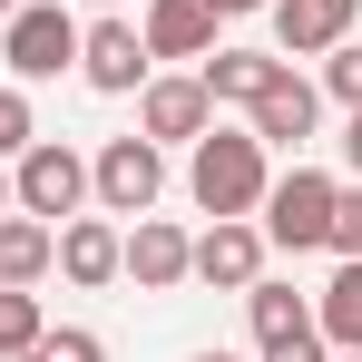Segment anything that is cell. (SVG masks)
I'll return each mask as SVG.
<instances>
[{
	"label": "cell",
	"instance_id": "9c48e42d",
	"mask_svg": "<svg viewBox=\"0 0 362 362\" xmlns=\"http://www.w3.org/2000/svg\"><path fill=\"white\" fill-rule=\"evenodd\" d=\"M147 40H137V20H98V30H78V78L98 88V98H127V88H147Z\"/></svg>",
	"mask_w": 362,
	"mask_h": 362
},
{
	"label": "cell",
	"instance_id": "6da1fadb",
	"mask_svg": "<svg viewBox=\"0 0 362 362\" xmlns=\"http://www.w3.org/2000/svg\"><path fill=\"white\" fill-rule=\"evenodd\" d=\"M264 186H274V167H264V137H255V127H206V137H196L186 196H196L206 216H255Z\"/></svg>",
	"mask_w": 362,
	"mask_h": 362
},
{
	"label": "cell",
	"instance_id": "d6986e66",
	"mask_svg": "<svg viewBox=\"0 0 362 362\" xmlns=\"http://www.w3.org/2000/svg\"><path fill=\"white\" fill-rule=\"evenodd\" d=\"M30 137H40V118H30V88H20V78H0V157H20Z\"/></svg>",
	"mask_w": 362,
	"mask_h": 362
},
{
	"label": "cell",
	"instance_id": "7402d4cb",
	"mask_svg": "<svg viewBox=\"0 0 362 362\" xmlns=\"http://www.w3.org/2000/svg\"><path fill=\"white\" fill-rule=\"evenodd\" d=\"M264 362H333V353H323V333H294V343H264Z\"/></svg>",
	"mask_w": 362,
	"mask_h": 362
},
{
	"label": "cell",
	"instance_id": "30bf717a",
	"mask_svg": "<svg viewBox=\"0 0 362 362\" xmlns=\"http://www.w3.org/2000/svg\"><path fill=\"white\" fill-rule=\"evenodd\" d=\"M362 20V0H274V59H323L343 49Z\"/></svg>",
	"mask_w": 362,
	"mask_h": 362
},
{
	"label": "cell",
	"instance_id": "e0dca14e",
	"mask_svg": "<svg viewBox=\"0 0 362 362\" xmlns=\"http://www.w3.org/2000/svg\"><path fill=\"white\" fill-rule=\"evenodd\" d=\"M49 245H59V226H40V216H0V284H40L49 274Z\"/></svg>",
	"mask_w": 362,
	"mask_h": 362
},
{
	"label": "cell",
	"instance_id": "ac0fdd59",
	"mask_svg": "<svg viewBox=\"0 0 362 362\" xmlns=\"http://www.w3.org/2000/svg\"><path fill=\"white\" fill-rule=\"evenodd\" d=\"M40 333H49V303L30 284H0V353H40Z\"/></svg>",
	"mask_w": 362,
	"mask_h": 362
},
{
	"label": "cell",
	"instance_id": "f1b7e54d",
	"mask_svg": "<svg viewBox=\"0 0 362 362\" xmlns=\"http://www.w3.org/2000/svg\"><path fill=\"white\" fill-rule=\"evenodd\" d=\"M333 362H362V353H333Z\"/></svg>",
	"mask_w": 362,
	"mask_h": 362
},
{
	"label": "cell",
	"instance_id": "277c9868",
	"mask_svg": "<svg viewBox=\"0 0 362 362\" xmlns=\"http://www.w3.org/2000/svg\"><path fill=\"white\" fill-rule=\"evenodd\" d=\"M88 196H98V216H147L157 196H167V147L157 137H108L98 157H88Z\"/></svg>",
	"mask_w": 362,
	"mask_h": 362
},
{
	"label": "cell",
	"instance_id": "8fae6325",
	"mask_svg": "<svg viewBox=\"0 0 362 362\" xmlns=\"http://www.w3.org/2000/svg\"><path fill=\"white\" fill-rule=\"evenodd\" d=\"M313 118H323V98H313V78H294V69H274V78L255 88V108H245V127H255L264 147H303Z\"/></svg>",
	"mask_w": 362,
	"mask_h": 362
},
{
	"label": "cell",
	"instance_id": "ba28073f",
	"mask_svg": "<svg viewBox=\"0 0 362 362\" xmlns=\"http://www.w3.org/2000/svg\"><path fill=\"white\" fill-rule=\"evenodd\" d=\"M206 127H216L206 78H147V88H137V137H157V147H196Z\"/></svg>",
	"mask_w": 362,
	"mask_h": 362
},
{
	"label": "cell",
	"instance_id": "7c38bea8",
	"mask_svg": "<svg viewBox=\"0 0 362 362\" xmlns=\"http://www.w3.org/2000/svg\"><path fill=\"white\" fill-rule=\"evenodd\" d=\"M118 216H69L59 226V245H49V264H59L69 284H88V294H98V284H118Z\"/></svg>",
	"mask_w": 362,
	"mask_h": 362
},
{
	"label": "cell",
	"instance_id": "4fadbf2b",
	"mask_svg": "<svg viewBox=\"0 0 362 362\" xmlns=\"http://www.w3.org/2000/svg\"><path fill=\"white\" fill-rule=\"evenodd\" d=\"M216 20H226L216 0H147V30L137 40H147V59H206L216 49Z\"/></svg>",
	"mask_w": 362,
	"mask_h": 362
},
{
	"label": "cell",
	"instance_id": "d4e9b609",
	"mask_svg": "<svg viewBox=\"0 0 362 362\" xmlns=\"http://www.w3.org/2000/svg\"><path fill=\"white\" fill-rule=\"evenodd\" d=\"M0 216H10V167H0Z\"/></svg>",
	"mask_w": 362,
	"mask_h": 362
},
{
	"label": "cell",
	"instance_id": "7a4b0ae2",
	"mask_svg": "<svg viewBox=\"0 0 362 362\" xmlns=\"http://www.w3.org/2000/svg\"><path fill=\"white\" fill-rule=\"evenodd\" d=\"M10 206L40 216V226H69V216L88 206V157L59 147V137H30V147L10 157Z\"/></svg>",
	"mask_w": 362,
	"mask_h": 362
},
{
	"label": "cell",
	"instance_id": "484cf974",
	"mask_svg": "<svg viewBox=\"0 0 362 362\" xmlns=\"http://www.w3.org/2000/svg\"><path fill=\"white\" fill-rule=\"evenodd\" d=\"M0 362H40V353H0Z\"/></svg>",
	"mask_w": 362,
	"mask_h": 362
},
{
	"label": "cell",
	"instance_id": "52a82bcc",
	"mask_svg": "<svg viewBox=\"0 0 362 362\" xmlns=\"http://www.w3.org/2000/svg\"><path fill=\"white\" fill-rule=\"evenodd\" d=\"M186 274L216 284V294H245V284L264 274V226H255V216H216V226L196 235V255H186Z\"/></svg>",
	"mask_w": 362,
	"mask_h": 362
},
{
	"label": "cell",
	"instance_id": "cb8c5ba5",
	"mask_svg": "<svg viewBox=\"0 0 362 362\" xmlns=\"http://www.w3.org/2000/svg\"><path fill=\"white\" fill-rule=\"evenodd\" d=\"M216 10H226V20H235V10H274V0H216Z\"/></svg>",
	"mask_w": 362,
	"mask_h": 362
},
{
	"label": "cell",
	"instance_id": "ffe728a7",
	"mask_svg": "<svg viewBox=\"0 0 362 362\" xmlns=\"http://www.w3.org/2000/svg\"><path fill=\"white\" fill-rule=\"evenodd\" d=\"M40 362H108V343L88 323H69V333H40Z\"/></svg>",
	"mask_w": 362,
	"mask_h": 362
},
{
	"label": "cell",
	"instance_id": "603a6c76",
	"mask_svg": "<svg viewBox=\"0 0 362 362\" xmlns=\"http://www.w3.org/2000/svg\"><path fill=\"white\" fill-rule=\"evenodd\" d=\"M343 167L362 177V108H353V127H343Z\"/></svg>",
	"mask_w": 362,
	"mask_h": 362
},
{
	"label": "cell",
	"instance_id": "83f0119b",
	"mask_svg": "<svg viewBox=\"0 0 362 362\" xmlns=\"http://www.w3.org/2000/svg\"><path fill=\"white\" fill-rule=\"evenodd\" d=\"M10 10H20V0H0V20H10Z\"/></svg>",
	"mask_w": 362,
	"mask_h": 362
},
{
	"label": "cell",
	"instance_id": "2e32d148",
	"mask_svg": "<svg viewBox=\"0 0 362 362\" xmlns=\"http://www.w3.org/2000/svg\"><path fill=\"white\" fill-rule=\"evenodd\" d=\"M245 323H255V343H294V333H313V303L294 284H274V274H255L245 284Z\"/></svg>",
	"mask_w": 362,
	"mask_h": 362
},
{
	"label": "cell",
	"instance_id": "5bb4252c",
	"mask_svg": "<svg viewBox=\"0 0 362 362\" xmlns=\"http://www.w3.org/2000/svg\"><path fill=\"white\" fill-rule=\"evenodd\" d=\"M274 69H284L274 49H206L196 78H206V98H216V108H255V88H264Z\"/></svg>",
	"mask_w": 362,
	"mask_h": 362
},
{
	"label": "cell",
	"instance_id": "9a60e30c",
	"mask_svg": "<svg viewBox=\"0 0 362 362\" xmlns=\"http://www.w3.org/2000/svg\"><path fill=\"white\" fill-rule=\"evenodd\" d=\"M313 333H323L333 353H362V255L333 264V284H323V303H313Z\"/></svg>",
	"mask_w": 362,
	"mask_h": 362
},
{
	"label": "cell",
	"instance_id": "3957f363",
	"mask_svg": "<svg viewBox=\"0 0 362 362\" xmlns=\"http://www.w3.org/2000/svg\"><path fill=\"white\" fill-rule=\"evenodd\" d=\"M333 196L343 186L323 177V167H284V177L264 186V245H284V255H323V235H333Z\"/></svg>",
	"mask_w": 362,
	"mask_h": 362
},
{
	"label": "cell",
	"instance_id": "f546056e",
	"mask_svg": "<svg viewBox=\"0 0 362 362\" xmlns=\"http://www.w3.org/2000/svg\"><path fill=\"white\" fill-rule=\"evenodd\" d=\"M98 10H118V0H98Z\"/></svg>",
	"mask_w": 362,
	"mask_h": 362
},
{
	"label": "cell",
	"instance_id": "8992f818",
	"mask_svg": "<svg viewBox=\"0 0 362 362\" xmlns=\"http://www.w3.org/2000/svg\"><path fill=\"white\" fill-rule=\"evenodd\" d=\"M186 255H196V235H186V226H167V216L147 206V216L118 235V274L137 284V294H177V284H186Z\"/></svg>",
	"mask_w": 362,
	"mask_h": 362
},
{
	"label": "cell",
	"instance_id": "5b68a950",
	"mask_svg": "<svg viewBox=\"0 0 362 362\" xmlns=\"http://www.w3.org/2000/svg\"><path fill=\"white\" fill-rule=\"evenodd\" d=\"M0 59H10L20 88H30V78H59V69H78V20H69L59 0H20V10L0 20Z\"/></svg>",
	"mask_w": 362,
	"mask_h": 362
},
{
	"label": "cell",
	"instance_id": "4316f807",
	"mask_svg": "<svg viewBox=\"0 0 362 362\" xmlns=\"http://www.w3.org/2000/svg\"><path fill=\"white\" fill-rule=\"evenodd\" d=\"M196 362H235V353H196Z\"/></svg>",
	"mask_w": 362,
	"mask_h": 362
},
{
	"label": "cell",
	"instance_id": "44dd1931",
	"mask_svg": "<svg viewBox=\"0 0 362 362\" xmlns=\"http://www.w3.org/2000/svg\"><path fill=\"white\" fill-rule=\"evenodd\" d=\"M323 88H333L343 108H362V40H343V49L323 59Z\"/></svg>",
	"mask_w": 362,
	"mask_h": 362
}]
</instances>
